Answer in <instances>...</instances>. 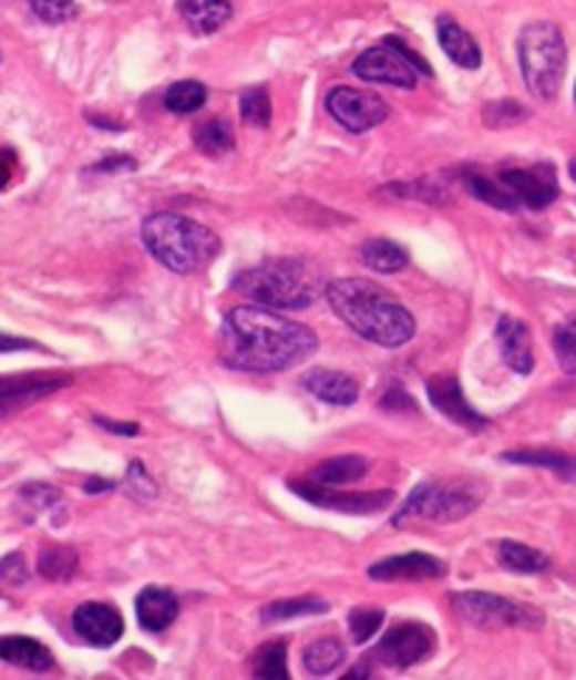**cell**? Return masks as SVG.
I'll use <instances>...</instances> for the list:
<instances>
[{
    "label": "cell",
    "instance_id": "6da1fadb",
    "mask_svg": "<svg viewBox=\"0 0 576 680\" xmlns=\"http://www.w3.org/2000/svg\"><path fill=\"white\" fill-rule=\"evenodd\" d=\"M318 334L267 307H237L223 321L219 358L234 371L274 374L316 354Z\"/></svg>",
    "mask_w": 576,
    "mask_h": 680
},
{
    "label": "cell",
    "instance_id": "7a4b0ae2",
    "mask_svg": "<svg viewBox=\"0 0 576 680\" xmlns=\"http://www.w3.org/2000/svg\"><path fill=\"white\" fill-rule=\"evenodd\" d=\"M327 301L335 316L369 343L400 349L416 332V321L394 296L369 279H338L327 285Z\"/></svg>",
    "mask_w": 576,
    "mask_h": 680
},
{
    "label": "cell",
    "instance_id": "3957f363",
    "mask_svg": "<svg viewBox=\"0 0 576 680\" xmlns=\"http://www.w3.org/2000/svg\"><path fill=\"white\" fill-rule=\"evenodd\" d=\"M230 287L267 310H307L327 290L321 274L301 259H270L239 270Z\"/></svg>",
    "mask_w": 576,
    "mask_h": 680
},
{
    "label": "cell",
    "instance_id": "277c9868",
    "mask_svg": "<svg viewBox=\"0 0 576 680\" xmlns=\"http://www.w3.org/2000/svg\"><path fill=\"white\" fill-rule=\"evenodd\" d=\"M141 239H144L152 259H158L166 270L181 276L197 274L206 265H212L214 256L223 248L212 228L172 212L146 217L141 225Z\"/></svg>",
    "mask_w": 576,
    "mask_h": 680
},
{
    "label": "cell",
    "instance_id": "5b68a950",
    "mask_svg": "<svg viewBox=\"0 0 576 680\" xmlns=\"http://www.w3.org/2000/svg\"><path fill=\"white\" fill-rule=\"evenodd\" d=\"M517 62H521L523 82L528 91L543 102H552L559 93L568 65L565 37L552 20H534L523 25L517 37Z\"/></svg>",
    "mask_w": 576,
    "mask_h": 680
},
{
    "label": "cell",
    "instance_id": "8992f818",
    "mask_svg": "<svg viewBox=\"0 0 576 680\" xmlns=\"http://www.w3.org/2000/svg\"><path fill=\"white\" fill-rule=\"evenodd\" d=\"M481 504V493H473L464 484H439L425 481L411 493V498L402 504L400 515L394 517V526H408L411 521L422 523H455L461 517L473 515Z\"/></svg>",
    "mask_w": 576,
    "mask_h": 680
},
{
    "label": "cell",
    "instance_id": "52a82bcc",
    "mask_svg": "<svg viewBox=\"0 0 576 680\" xmlns=\"http://www.w3.org/2000/svg\"><path fill=\"white\" fill-rule=\"evenodd\" d=\"M354 76H360L363 82H377V85H391L402 87V91H411L416 87V76L425 73L431 76V68L419 54H413L402 40L389 37L382 45L374 49H366L363 54L354 60L352 65Z\"/></svg>",
    "mask_w": 576,
    "mask_h": 680
},
{
    "label": "cell",
    "instance_id": "ba28073f",
    "mask_svg": "<svg viewBox=\"0 0 576 680\" xmlns=\"http://www.w3.org/2000/svg\"><path fill=\"white\" fill-rule=\"evenodd\" d=\"M450 601H453V610L461 619L473 627H481V630H497V627L537 630L546 621L541 610L521 605V601L504 599V596L484 594V590H461V594L450 596Z\"/></svg>",
    "mask_w": 576,
    "mask_h": 680
},
{
    "label": "cell",
    "instance_id": "9c48e42d",
    "mask_svg": "<svg viewBox=\"0 0 576 680\" xmlns=\"http://www.w3.org/2000/svg\"><path fill=\"white\" fill-rule=\"evenodd\" d=\"M436 650V636L428 625L405 621V625L391 627L377 645V661L391 669H408L428 661Z\"/></svg>",
    "mask_w": 576,
    "mask_h": 680
},
{
    "label": "cell",
    "instance_id": "30bf717a",
    "mask_svg": "<svg viewBox=\"0 0 576 680\" xmlns=\"http://www.w3.org/2000/svg\"><path fill=\"white\" fill-rule=\"evenodd\" d=\"M290 490L298 498L310 501L321 509L340 512V515H374L394 504V490L380 493H338L335 486L316 484V481H290Z\"/></svg>",
    "mask_w": 576,
    "mask_h": 680
},
{
    "label": "cell",
    "instance_id": "8fae6325",
    "mask_svg": "<svg viewBox=\"0 0 576 680\" xmlns=\"http://www.w3.org/2000/svg\"><path fill=\"white\" fill-rule=\"evenodd\" d=\"M71 385V374L56 371H25V374H0V420L56 394Z\"/></svg>",
    "mask_w": 576,
    "mask_h": 680
},
{
    "label": "cell",
    "instance_id": "7c38bea8",
    "mask_svg": "<svg viewBox=\"0 0 576 680\" xmlns=\"http://www.w3.org/2000/svg\"><path fill=\"white\" fill-rule=\"evenodd\" d=\"M329 116L346 127L349 133H366L389 119V104L382 102L377 93L354 91V87H335L327 96Z\"/></svg>",
    "mask_w": 576,
    "mask_h": 680
},
{
    "label": "cell",
    "instance_id": "4fadbf2b",
    "mask_svg": "<svg viewBox=\"0 0 576 680\" xmlns=\"http://www.w3.org/2000/svg\"><path fill=\"white\" fill-rule=\"evenodd\" d=\"M497 183L517 200V206H526L532 212H543L552 206L559 195L557 172L552 164H534L523 169H504Z\"/></svg>",
    "mask_w": 576,
    "mask_h": 680
},
{
    "label": "cell",
    "instance_id": "5bb4252c",
    "mask_svg": "<svg viewBox=\"0 0 576 680\" xmlns=\"http://www.w3.org/2000/svg\"><path fill=\"white\" fill-rule=\"evenodd\" d=\"M73 630L91 647H113L124 636V619L113 605L85 601L73 610Z\"/></svg>",
    "mask_w": 576,
    "mask_h": 680
},
{
    "label": "cell",
    "instance_id": "9a60e30c",
    "mask_svg": "<svg viewBox=\"0 0 576 680\" xmlns=\"http://www.w3.org/2000/svg\"><path fill=\"white\" fill-rule=\"evenodd\" d=\"M428 400H431V405L436 408L442 416H448L453 425L470 427V431H484V427L490 425V422L470 405L455 377H431V380H428Z\"/></svg>",
    "mask_w": 576,
    "mask_h": 680
},
{
    "label": "cell",
    "instance_id": "2e32d148",
    "mask_svg": "<svg viewBox=\"0 0 576 680\" xmlns=\"http://www.w3.org/2000/svg\"><path fill=\"white\" fill-rule=\"evenodd\" d=\"M448 574V565L433 554H402V557L380 559L369 568V577L377 583H422V579H439Z\"/></svg>",
    "mask_w": 576,
    "mask_h": 680
},
{
    "label": "cell",
    "instance_id": "e0dca14e",
    "mask_svg": "<svg viewBox=\"0 0 576 680\" xmlns=\"http://www.w3.org/2000/svg\"><path fill=\"white\" fill-rule=\"evenodd\" d=\"M304 389L310 391L312 396H318L327 405L349 408L358 402L360 385L352 374L335 369H312L310 374L304 377Z\"/></svg>",
    "mask_w": 576,
    "mask_h": 680
},
{
    "label": "cell",
    "instance_id": "ac0fdd59",
    "mask_svg": "<svg viewBox=\"0 0 576 680\" xmlns=\"http://www.w3.org/2000/svg\"><path fill=\"white\" fill-rule=\"evenodd\" d=\"M497 347H501V354H504V363L510 365L512 371L517 374H532L534 369V352H532V334H528V327L517 318L504 316L497 321Z\"/></svg>",
    "mask_w": 576,
    "mask_h": 680
},
{
    "label": "cell",
    "instance_id": "d6986e66",
    "mask_svg": "<svg viewBox=\"0 0 576 680\" xmlns=\"http://www.w3.org/2000/svg\"><path fill=\"white\" fill-rule=\"evenodd\" d=\"M181 614L175 594L166 588H144L135 599V616L138 625L150 632H161L172 625Z\"/></svg>",
    "mask_w": 576,
    "mask_h": 680
},
{
    "label": "cell",
    "instance_id": "ffe728a7",
    "mask_svg": "<svg viewBox=\"0 0 576 680\" xmlns=\"http://www.w3.org/2000/svg\"><path fill=\"white\" fill-rule=\"evenodd\" d=\"M0 661L12 663L18 669H29V672H49L54 667V656L49 647L29 636L0 638Z\"/></svg>",
    "mask_w": 576,
    "mask_h": 680
},
{
    "label": "cell",
    "instance_id": "44dd1931",
    "mask_svg": "<svg viewBox=\"0 0 576 680\" xmlns=\"http://www.w3.org/2000/svg\"><path fill=\"white\" fill-rule=\"evenodd\" d=\"M436 29L444 54H448L455 65L464 68V71H475V68H481V49L473 40V34H467V31L461 29L453 18H448V14L436 20Z\"/></svg>",
    "mask_w": 576,
    "mask_h": 680
},
{
    "label": "cell",
    "instance_id": "7402d4cb",
    "mask_svg": "<svg viewBox=\"0 0 576 680\" xmlns=\"http://www.w3.org/2000/svg\"><path fill=\"white\" fill-rule=\"evenodd\" d=\"M177 12L192 31L214 34L230 20V3L228 0H181Z\"/></svg>",
    "mask_w": 576,
    "mask_h": 680
},
{
    "label": "cell",
    "instance_id": "603a6c76",
    "mask_svg": "<svg viewBox=\"0 0 576 680\" xmlns=\"http://www.w3.org/2000/svg\"><path fill=\"white\" fill-rule=\"evenodd\" d=\"M501 462L548 470V473H554L557 478L568 481V484H576V456L557 453V450H515V453H504Z\"/></svg>",
    "mask_w": 576,
    "mask_h": 680
},
{
    "label": "cell",
    "instance_id": "cb8c5ba5",
    "mask_svg": "<svg viewBox=\"0 0 576 680\" xmlns=\"http://www.w3.org/2000/svg\"><path fill=\"white\" fill-rule=\"evenodd\" d=\"M366 473H369V462H366L363 456H338L318 464V467L312 470L310 481L323 486H346L366 478Z\"/></svg>",
    "mask_w": 576,
    "mask_h": 680
},
{
    "label": "cell",
    "instance_id": "d4e9b609",
    "mask_svg": "<svg viewBox=\"0 0 576 680\" xmlns=\"http://www.w3.org/2000/svg\"><path fill=\"white\" fill-rule=\"evenodd\" d=\"M360 259L366 268L377 270V274H400L408 268V254L391 239H369L360 248Z\"/></svg>",
    "mask_w": 576,
    "mask_h": 680
},
{
    "label": "cell",
    "instance_id": "484cf974",
    "mask_svg": "<svg viewBox=\"0 0 576 680\" xmlns=\"http://www.w3.org/2000/svg\"><path fill=\"white\" fill-rule=\"evenodd\" d=\"M497 563L504 565L506 571H515V574H541L546 571L548 557L543 552H537V548L532 546H523V543L515 540H504L501 546H497Z\"/></svg>",
    "mask_w": 576,
    "mask_h": 680
},
{
    "label": "cell",
    "instance_id": "4316f807",
    "mask_svg": "<svg viewBox=\"0 0 576 680\" xmlns=\"http://www.w3.org/2000/svg\"><path fill=\"white\" fill-rule=\"evenodd\" d=\"M343 658L346 650L338 638H318L316 645H310L307 652H304V667L316 678H323V674L335 672L343 663Z\"/></svg>",
    "mask_w": 576,
    "mask_h": 680
},
{
    "label": "cell",
    "instance_id": "83f0119b",
    "mask_svg": "<svg viewBox=\"0 0 576 680\" xmlns=\"http://www.w3.org/2000/svg\"><path fill=\"white\" fill-rule=\"evenodd\" d=\"M195 146L208 158H219V155L230 153L234 150V130L223 119H212V122H203L195 130Z\"/></svg>",
    "mask_w": 576,
    "mask_h": 680
},
{
    "label": "cell",
    "instance_id": "f1b7e54d",
    "mask_svg": "<svg viewBox=\"0 0 576 680\" xmlns=\"http://www.w3.org/2000/svg\"><path fill=\"white\" fill-rule=\"evenodd\" d=\"M250 674L265 680H287L290 669H287V647L281 641L265 645L250 658Z\"/></svg>",
    "mask_w": 576,
    "mask_h": 680
},
{
    "label": "cell",
    "instance_id": "f546056e",
    "mask_svg": "<svg viewBox=\"0 0 576 680\" xmlns=\"http://www.w3.org/2000/svg\"><path fill=\"white\" fill-rule=\"evenodd\" d=\"M206 99H208L206 85H200V82H195V80H183V82H175V85L166 91L164 104L169 113L188 116V113H197V110L206 104Z\"/></svg>",
    "mask_w": 576,
    "mask_h": 680
},
{
    "label": "cell",
    "instance_id": "4dcf8cb0",
    "mask_svg": "<svg viewBox=\"0 0 576 680\" xmlns=\"http://www.w3.org/2000/svg\"><path fill=\"white\" fill-rule=\"evenodd\" d=\"M80 568V557L68 546H51L40 554V574L49 583H68Z\"/></svg>",
    "mask_w": 576,
    "mask_h": 680
},
{
    "label": "cell",
    "instance_id": "1f68e13d",
    "mask_svg": "<svg viewBox=\"0 0 576 680\" xmlns=\"http://www.w3.org/2000/svg\"><path fill=\"white\" fill-rule=\"evenodd\" d=\"M327 610H329V605L323 599H316V596H301V599H285V601H274V605H267L261 619H265L267 625H276V621L296 619V616H318V614H327Z\"/></svg>",
    "mask_w": 576,
    "mask_h": 680
},
{
    "label": "cell",
    "instance_id": "d6a6232c",
    "mask_svg": "<svg viewBox=\"0 0 576 680\" xmlns=\"http://www.w3.org/2000/svg\"><path fill=\"white\" fill-rule=\"evenodd\" d=\"M464 186H467V192L473 197H479L481 203H490V206L501 208V212H517V200L506 192L504 186L497 181H490V177L484 175H467L464 177Z\"/></svg>",
    "mask_w": 576,
    "mask_h": 680
},
{
    "label": "cell",
    "instance_id": "836d02e7",
    "mask_svg": "<svg viewBox=\"0 0 576 680\" xmlns=\"http://www.w3.org/2000/svg\"><path fill=\"white\" fill-rule=\"evenodd\" d=\"M239 113H243V119L250 127H267L274 107H270V96H267L265 87H248L239 96Z\"/></svg>",
    "mask_w": 576,
    "mask_h": 680
},
{
    "label": "cell",
    "instance_id": "e575fe53",
    "mask_svg": "<svg viewBox=\"0 0 576 680\" xmlns=\"http://www.w3.org/2000/svg\"><path fill=\"white\" fill-rule=\"evenodd\" d=\"M385 621V610L380 608H354L349 614V632H352L354 645H366L371 636H377V630Z\"/></svg>",
    "mask_w": 576,
    "mask_h": 680
},
{
    "label": "cell",
    "instance_id": "d590c367",
    "mask_svg": "<svg viewBox=\"0 0 576 680\" xmlns=\"http://www.w3.org/2000/svg\"><path fill=\"white\" fill-rule=\"evenodd\" d=\"M554 352L565 374H576V321H565L554 332Z\"/></svg>",
    "mask_w": 576,
    "mask_h": 680
},
{
    "label": "cell",
    "instance_id": "8d00e7d4",
    "mask_svg": "<svg viewBox=\"0 0 576 680\" xmlns=\"http://www.w3.org/2000/svg\"><path fill=\"white\" fill-rule=\"evenodd\" d=\"M526 107L517 102H492L484 107V124L486 127L504 130L512 127V124H521L526 119Z\"/></svg>",
    "mask_w": 576,
    "mask_h": 680
},
{
    "label": "cell",
    "instance_id": "74e56055",
    "mask_svg": "<svg viewBox=\"0 0 576 680\" xmlns=\"http://www.w3.org/2000/svg\"><path fill=\"white\" fill-rule=\"evenodd\" d=\"M29 3L37 18L51 25L65 23V20H71L73 14H76V3H73V0H29Z\"/></svg>",
    "mask_w": 576,
    "mask_h": 680
},
{
    "label": "cell",
    "instance_id": "f35d334b",
    "mask_svg": "<svg viewBox=\"0 0 576 680\" xmlns=\"http://www.w3.org/2000/svg\"><path fill=\"white\" fill-rule=\"evenodd\" d=\"M29 583V571H25L23 554H9L0 563V585H9V588H23Z\"/></svg>",
    "mask_w": 576,
    "mask_h": 680
},
{
    "label": "cell",
    "instance_id": "ab89813d",
    "mask_svg": "<svg viewBox=\"0 0 576 680\" xmlns=\"http://www.w3.org/2000/svg\"><path fill=\"white\" fill-rule=\"evenodd\" d=\"M23 349H40V347H37L34 340H25V338H18V334L0 332V354H3V352H23Z\"/></svg>",
    "mask_w": 576,
    "mask_h": 680
},
{
    "label": "cell",
    "instance_id": "60d3db41",
    "mask_svg": "<svg viewBox=\"0 0 576 680\" xmlns=\"http://www.w3.org/2000/svg\"><path fill=\"white\" fill-rule=\"evenodd\" d=\"M96 425H102L104 431L110 433H119V436H135V433L141 431L135 422H113V420H102V416H96Z\"/></svg>",
    "mask_w": 576,
    "mask_h": 680
},
{
    "label": "cell",
    "instance_id": "b9f144b4",
    "mask_svg": "<svg viewBox=\"0 0 576 680\" xmlns=\"http://www.w3.org/2000/svg\"><path fill=\"white\" fill-rule=\"evenodd\" d=\"M14 175V155L9 150H0V192L12 183Z\"/></svg>",
    "mask_w": 576,
    "mask_h": 680
},
{
    "label": "cell",
    "instance_id": "7bdbcfd3",
    "mask_svg": "<svg viewBox=\"0 0 576 680\" xmlns=\"http://www.w3.org/2000/svg\"><path fill=\"white\" fill-rule=\"evenodd\" d=\"M115 169H135L133 158H110L102 161L99 166H93V172H115Z\"/></svg>",
    "mask_w": 576,
    "mask_h": 680
},
{
    "label": "cell",
    "instance_id": "ee69618b",
    "mask_svg": "<svg viewBox=\"0 0 576 680\" xmlns=\"http://www.w3.org/2000/svg\"><path fill=\"white\" fill-rule=\"evenodd\" d=\"M107 490H115V481H102V478H91L85 484V493L99 495V493H107Z\"/></svg>",
    "mask_w": 576,
    "mask_h": 680
},
{
    "label": "cell",
    "instance_id": "f6af8a7d",
    "mask_svg": "<svg viewBox=\"0 0 576 680\" xmlns=\"http://www.w3.org/2000/svg\"><path fill=\"white\" fill-rule=\"evenodd\" d=\"M570 177H574V181H576V161H574V164H570Z\"/></svg>",
    "mask_w": 576,
    "mask_h": 680
}]
</instances>
